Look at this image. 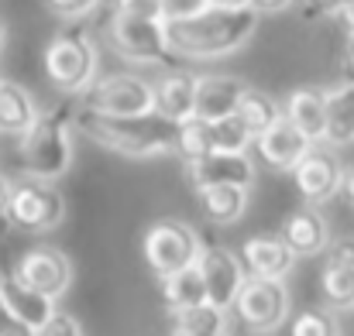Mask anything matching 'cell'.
Listing matches in <instances>:
<instances>
[{
	"label": "cell",
	"mask_w": 354,
	"mask_h": 336,
	"mask_svg": "<svg viewBox=\"0 0 354 336\" xmlns=\"http://www.w3.org/2000/svg\"><path fill=\"white\" fill-rule=\"evenodd\" d=\"M186 172H189V186L196 192L214 189V186H241V189H251L254 186V161L248 158V151L244 155L210 151L207 158L189 161Z\"/></svg>",
	"instance_id": "13"
},
{
	"label": "cell",
	"mask_w": 354,
	"mask_h": 336,
	"mask_svg": "<svg viewBox=\"0 0 354 336\" xmlns=\"http://www.w3.org/2000/svg\"><path fill=\"white\" fill-rule=\"evenodd\" d=\"M341 192L348 196V203L354 206V168H348V172H344V189H341Z\"/></svg>",
	"instance_id": "42"
},
{
	"label": "cell",
	"mask_w": 354,
	"mask_h": 336,
	"mask_svg": "<svg viewBox=\"0 0 354 336\" xmlns=\"http://www.w3.org/2000/svg\"><path fill=\"white\" fill-rule=\"evenodd\" d=\"M76 127L100 148L118 151L127 158H155L165 151H176V123L162 113H141V117H111L90 107L76 110Z\"/></svg>",
	"instance_id": "2"
},
{
	"label": "cell",
	"mask_w": 354,
	"mask_h": 336,
	"mask_svg": "<svg viewBox=\"0 0 354 336\" xmlns=\"http://www.w3.org/2000/svg\"><path fill=\"white\" fill-rule=\"evenodd\" d=\"M210 7V0H162V17L165 21H186L196 17Z\"/></svg>",
	"instance_id": "32"
},
{
	"label": "cell",
	"mask_w": 354,
	"mask_h": 336,
	"mask_svg": "<svg viewBox=\"0 0 354 336\" xmlns=\"http://www.w3.org/2000/svg\"><path fill=\"white\" fill-rule=\"evenodd\" d=\"M289 336H341V326L330 309H303L292 319Z\"/></svg>",
	"instance_id": "29"
},
{
	"label": "cell",
	"mask_w": 354,
	"mask_h": 336,
	"mask_svg": "<svg viewBox=\"0 0 354 336\" xmlns=\"http://www.w3.org/2000/svg\"><path fill=\"white\" fill-rule=\"evenodd\" d=\"M176 336H189V333H176ZM210 336H221V333H210Z\"/></svg>",
	"instance_id": "45"
},
{
	"label": "cell",
	"mask_w": 354,
	"mask_h": 336,
	"mask_svg": "<svg viewBox=\"0 0 354 336\" xmlns=\"http://www.w3.org/2000/svg\"><path fill=\"white\" fill-rule=\"evenodd\" d=\"M344 24H348V31H354V7L344 10Z\"/></svg>",
	"instance_id": "44"
},
{
	"label": "cell",
	"mask_w": 354,
	"mask_h": 336,
	"mask_svg": "<svg viewBox=\"0 0 354 336\" xmlns=\"http://www.w3.org/2000/svg\"><path fill=\"white\" fill-rule=\"evenodd\" d=\"M248 90L251 86L241 76H200V83H196V117L210 120V123L234 117Z\"/></svg>",
	"instance_id": "16"
},
{
	"label": "cell",
	"mask_w": 354,
	"mask_h": 336,
	"mask_svg": "<svg viewBox=\"0 0 354 336\" xmlns=\"http://www.w3.org/2000/svg\"><path fill=\"white\" fill-rule=\"evenodd\" d=\"M10 189H14V182H7V179L0 175V226L7 224V210H10Z\"/></svg>",
	"instance_id": "40"
},
{
	"label": "cell",
	"mask_w": 354,
	"mask_h": 336,
	"mask_svg": "<svg viewBox=\"0 0 354 336\" xmlns=\"http://www.w3.org/2000/svg\"><path fill=\"white\" fill-rule=\"evenodd\" d=\"M237 319L254 333H272L289 319V292L272 278H248L234 302Z\"/></svg>",
	"instance_id": "9"
},
{
	"label": "cell",
	"mask_w": 354,
	"mask_h": 336,
	"mask_svg": "<svg viewBox=\"0 0 354 336\" xmlns=\"http://www.w3.org/2000/svg\"><path fill=\"white\" fill-rule=\"evenodd\" d=\"M0 336H38L31 326H24V323L17 319V313L10 309L3 288H0Z\"/></svg>",
	"instance_id": "33"
},
{
	"label": "cell",
	"mask_w": 354,
	"mask_h": 336,
	"mask_svg": "<svg viewBox=\"0 0 354 336\" xmlns=\"http://www.w3.org/2000/svg\"><path fill=\"white\" fill-rule=\"evenodd\" d=\"M97 72V45L86 31H62L45 45V76L48 83L66 93H86Z\"/></svg>",
	"instance_id": "4"
},
{
	"label": "cell",
	"mask_w": 354,
	"mask_h": 336,
	"mask_svg": "<svg viewBox=\"0 0 354 336\" xmlns=\"http://www.w3.org/2000/svg\"><path fill=\"white\" fill-rule=\"evenodd\" d=\"M200 271H203V281H207V299H210V306H217V309H234L237 295H241V288H244V261L231 254L227 247H210V250H203V257H200Z\"/></svg>",
	"instance_id": "12"
},
{
	"label": "cell",
	"mask_w": 354,
	"mask_h": 336,
	"mask_svg": "<svg viewBox=\"0 0 354 336\" xmlns=\"http://www.w3.org/2000/svg\"><path fill=\"white\" fill-rule=\"evenodd\" d=\"M66 217V199L62 192L35 175H24L14 182L10 189V210H7V224L28 233H45L52 226L62 224Z\"/></svg>",
	"instance_id": "5"
},
{
	"label": "cell",
	"mask_w": 354,
	"mask_h": 336,
	"mask_svg": "<svg viewBox=\"0 0 354 336\" xmlns=\"http://www.w3.org/2000/svg\"><path fill=\"white\" fill-rule=\"evenodd\" d=\"M286 117L313 144H320L327 137V93H320V90H292L289 100H286Z\"/></svg>",
	"instance_id": "19"
},
{
	"label": "cell",
	"mask_w": 354,
	"mask_h": 336,
	"mask_svg": "<svg viewBox=\"0 0 354 336\" xmlns=\"http://www.w3.org/2000/svg\"><path fill=\"white\" fill-rule=\"evenodd\" d=\"M38 336H83V326H80L76 316H69V313L59 309V313L38 330Z\"/></svg>",
	"instance_id": "34"
},
{
	"label": "cell",
	"mask_w": 354,
	"mask_h": 336,
	"mask_svg": "<svg viewBox=\"0 0 354 336\" xmlns=\"http://www.w3.org/2000/svg\"><path fill=\"white\" fill-rule=\"evenodd\" d=\"M241 261H244L251 278L282 281L292 271V264H296V250L282 237H251L241 247Z\"/></svg>",
	"instance_id": "15"
},
{
	"label": "cell",
	"mask_w": 354,
	"mask_h": 336,
	"mask_svg": "<svg viewBox=\"0 0 354 336\" xmlns=\"http://www.w3.org/2000/svg\"><path fill=\"white\" fill-rule=\"evenodd\" d=\"M210 7H227V10H241V7H251V0H210Z\"/></svg>",
	"instance_id": "41"
},
{
	"label": "cell",
	"mask_w": 354,
	"mask_h": 336,
	"mask_svg": "<svg viewBox=\"0 0 354 336\" xmlns=\"http://www.w3.org/2000/svg\"><path fill=\"white\" fill-rule=\"evenodd\" d=\"M83 107H90L97 113H111V117L155 113V86L145 83L134 72H111V76H100L86 90Z\"/></svg>",
	"instance_id": "8"
},
{
	"label": "cell",
	"mask_w": 354,
	"mask_h": 336,
	"mask_svg": "<svg viewBox=\"0 0 354 336\" xmlns=\"http://www.w3.org/2000/svg\"><path fill=\"white\" fill-rule=\"evenodd\" d=\"M100 0H48V7L62 17H80V14H90Z\"/></svg>",
	"instance_id": "36"
},
{
	"label": "cell",
	"mask_w": 354,
	"mask_h": 336,
	"mask_svg": "<svg viewBox=\"0 0 354 336\" xmlns=\"http://www.w3.org/2000/svg\"><path fill=\"white\" fill-rule=\"evenodd\" d=\"M337 62H341V76H344V83H354V31H348Z\"/></svg>",
	"instance_id": "38"
},
{
	"label": "cell",
	"mask_w": 354,
	"mask_h": 336,
	"mask_svg": "<svg viewBox=\"0 0 354 336\" xmlns=\"http://www.w3.org/2000/svg\"><path fill=\"white\" fill-rule=\"evenodd\" d=\"M196 76L193 72H165L155 83V113H162L172 123H183L196 117Z\"/></svg>",
	"instance_id": "18"
},
{
	"label": "cell",
	"mask_w": 354,
	"mask_h": 336,
	"mask_svg": "<svg viewBox=\"0 0 354 336\" xmlns=\"http://www.w3.org/2000/svg\"><path fill=\"white\" fill-rule=\"evenodd\" d=\"M251 130L237 120V117H224V120H214V144L217 151H231V155H244L248 144H251Z\"/></svg>",
	"instance_id": "30"
},
{
	"label": "cell",
	"mask_w": 354,
	"mask_h": 336,
	"mask_svg": "<svg viewBox=\"0 0 354 336\" xmlns=\"http://www.w3.org/2000/svg\"><path fill=\"white\" fill-rule=\"evenodd\" d=\"M176 333H189V336L224 333V309H217V306L207 302V306L176 313Z\"/></svg>",
	"instance_id": "28"
},
{
	"label": "cell",
	"mask_w": 354,
	"mask_h": 336,
	"mask_svg": "<svg viewBox=\"0 0 354 336\" xmlns=\"http://www.w3.org/2000/svg\"><path fill=\"white\" fill-rule=\"evenodd\" d=\"M35 120H38V107H35L31 93L17 83L0 79V134L24 137Z\"/></svg>",
	"instance_id": "20"
},
{
	"label": "cell",
	"mask_w": 354,
	"mask_h": 336,
	"mask_svg": "<svg viewBox=\"0 0 354 336\" xmlns=\"http://www.w3.org/2000/svg\"><path fill=\"white\" fill-rule=\"evenodd\" d=\"M354 7V0H303V17L317 21V17H344V10Z\"/></svg>",
	"instance_id": "31"
},
{
	"label": "cell",
	"mask_w": 354,
	"mask_h": 336,
	"mask_svg": "<svg viewBox=\"0 0 354 336\" xmlns=\"http://www.w3.org/2000/svg\"><path fill=\"white\" fill-rule=\"evenodd\" d=\"M282 240L296 250V257H313L330 247V226L317 206H303L282 224Z\"/></svg>",
	"instance_id": "17"
},
{
	"label": "cell",
	"mask_w": 354,
	"mask_h": 336,
	"mask_svg": "<svg viewBox=\"0 0 354 336\" xmlns=\"http://www.w3.org/2000/svg\"><path fill=\"white\" fill-rule=\"evenodd\" d=\"M200 237L196 230L183 220H158L145 233V261L158 278H169L176 271H186L200 264Z\"/></svg>",
	"instance_id": "6"
},
{
	"label": "cell",
	"mask_w": 354,
	"mask_h": 336,
	"mask_svg": "<svg viewBox=\"0 0 354 336\" xmlns=\"http://www.w3.org/2000/svg\"><path fill=\"white\" fill-rule=\"evenodd\" d=\"M320 292L330 309H354V268L327 261L320 271Z\"/></svg>",
	"instance_id": "27"
},
{
	"label": "cell",
	"mask_w": 354,
	"mask_h": 336,
	"mask_svg": "<svg viewBox=\"0 0 354 336\" xmlns=\"http://www.w3.org/2000/svg\"><path fill=\"white\" fill-rule=\"evenodd\" d=\"M258 28V10L254 7H207L196 17L186 21H169V45L176 55L186 59H224L251 41Z\"/></svg>",
	"instance_id": "1"
},
{
	"label": "cell",
	"mask_w": 354,
	"mask_h": 336,
	"mask_svg": "<svg viewBox=\"0 0 354 336\" xmlns=\"http://www.w3.org/2000/svg\"><path fill=\"white\" fill-rule=\"evenodd\" d=\"M73 113L66 107H52V110L38 113V120L31 123V130L21 137V161L24 172L35 179H59L69 172L73 165Z\"/></svg>",
	"instance_id": "3"
},
{
	"label": "cell",
	"mask_w": 354,
	"mask_h": 336,
	"mask_svg": "<svg viewBox=\"0 0 354 336\" xmlns=\"http://www.w3.org/2000/svg\"><path fill=\"white\" fill-rule=\"evenodd\" d=\"M296 0H251V7L258 14H279V10H289Z\"/></svg>",
	"instance_id": "39"
},
{
	"label": "cell",
	"mask_w": 354,
	"mask_h": 336,
	"mask_svg": "<svg viewBox=\"0 0 354 336\" xmlns=\"http://www.w3.org/2000/svg\"><path fill=\"white\" fill-rule=\"evenodd\" d=\"M0 288H3V295H7V302H10V309L17 313V319L24 323V326H31L35 333L59 313L55 309V302L48 299V295H38V292H31L28 285H21L14 275L10 278H0Z\"/></svg>",
	"instance_id": "21"
},
{
	"label": "cell",
	"mask_w": 354,
	"mask_h": 336,
	"mask_svg": "<svg viewBox=\"0 0 354 336\" xmlns=\"http://www.w3.org/2000/svg\"><path fill=\"white\" fill-rule=\"evenodd\" d=\"M327 144H354V83H341L327 93Z\"/></svg>",
	"instance_id": "24"
},
{
	"label": "cell",
	"mask_w": 354,
	"mask_h": 336,
	"mask_svg": "<svg viewBox=\"0 0 354 336\" xmlns=\"http://www.w3.org/2000/svg\"><path fill=\"white\" fill-rule=\"evenodd\" d=\"M344 172L348 168H341V161L330 148L313 144L303 155V161L292 168V182H296L299 196L306 199V206H317V203L334 199L344 189Z\"/></svg>",
	"instance_id": "11"
},
{
	"label": "cell",
	"mask_w": 354,
	"mask_h": 336,
	"mask_svg": "<svg viewBox=\"0 0 354 336\" xmlns=\"http://www.w3.org/2000/svg\"><path fill=\"white\" fill-rule=\"evenodd\" d=\"M327 261L334 264H351L354 268V237H341L327 247Z\"/></svg>",
	"instance_id": "37"
},
{
	"label": "cell",
	"mask_w": 354,
	"mask_h": 336,
	"mask_svg": "<svg viewBox=\"0 0 354 336\" xmlns=\"http://www.w3.org/2000/svg\"><path fill=\"white\" fill-rule=\"evenodd\" d=\"M107 38L114 45V52L131 59V62H165L172 55V45H169V21H158V17H127L118 14L111 17L107 24Z\"/></svg>",
	"instance_id": "7"
},
{
	"label": "cell",
	"mask_w": 354,
	"mask_h": 336,
	"mask_svg": "<svg viewBox=\"0 0 354 336\" xmlns=\"http://www.w3.org/2000/svg\"><path fill=\"white\" fill-rule=\"evenodd\" d=\"M3 48H7V24L0 21V55H3Z\"/></svg>",
	"instance_id": "43"
},
{
	"label": "cell",
	"mask_w": 354,
	"mask_h": 336,
	"mask_svg": "<svg viewBox=\"0 0 354 336\" xmlns=\"http://www.w3.org/2000/svg\"><path fill=\"white\" fill-rule=\"evenodd\" d=\"M234 117L248 127V130H251V137L258 141V137H261L268 127H275L286 113H282V107H279L268 93H261V90H248Z\"/></svg>",
	"instance_id": "25"
},
{
	"label": "cell",
	"mask_w": 354,
	"mask_h": 336,
	"mask_svg": "<svg viewBox=\"0 0 354 336\" xmlns=\"http://www.w3.org/2000/svg\"><path fill=\"white\" fill-rule=\"evenodd\" d=\"M118 14H127V17H162V0H118Z\"/></svg>",
	"instance_id": "35"
},
{
	"label": "cell",
	"mask_w": 354,
	"mask_h": 336,
	"mask_svg": "<svg viewBox=\"0 0 354 336\" xmlns=\"http://www.w3.org/2000/svg\"><path fill=\"white\" fill-rule=\"evenodd\" d=\"M196 196H200L203 220L214 226L237 224L248 210V189H241V186H214V189H203Z\"/></svg>",
	"instance_id": "22"
},
{
	"label": "cell",
	"mask_w": 354,
	"mask_h": 336,
	"mask_svg": "<svg viewBox=\"0 0 354 336\" xmlns=\"http://www.w3.org/2000/svg\"><path fill=\"white\" fill-rule=\"evenodd\" d=\"M21 285H28L31 292L38 295H48L52 302L62 299L73 285V264L62 250L55 247H35V250H24L10 271Z\"/></svg>",
	"instance_id": "10"
},
{
	"label": "cell",
	"mask_w": 354,
	"mask_h": 336,
	"mask_svg": "<svg viewBox=\"0 0 354 336\" xmlns=\"http://www.w3.org/2000/svg\"><path fill=\"white\" fill-rule=\"evenodd\" d=\"M162 299H165V306H169L172 313H186V309L207 306L210 299H207V281H203L200 264L162 278Z\"/></svg>",
	"instance_id": "23"
},
{
	"label": "cell",
	"mask_w": 354,
	"mask_h": 336,
	"mask_svg": "<svg viewBox=\"0 0 354 336\" xmlns=\"http://www.w3.org/2000/svg\"><path fill=\"white\" fill-rule=\"evenodd\" d=\"M210 151H217V144H214V123H210V120L189 117V120L176 123V155H179L186 165L207 158Z\"/></svg>",
	"instance_id": "26"
},
{
	"label": "cell",
	"mask_w": 354,
	"mask_h": 336,
	"mask_svg": "<svg viewBox=\"0 0 354 336\" xmlns=\"http://www.w3.org/2000/svg\"><path fill=\"white\" fill-rule=\"evenodd\" d=\"M254 144H258L261 161H265L268 168H275V172H292V168L303 161V155L313 148V141H310L289 117H282L275 127H268Z\"/></svg>",
	"instance_id": "14"
}]
</instances>
